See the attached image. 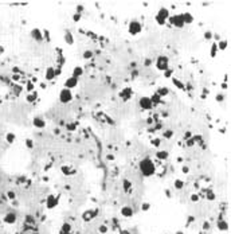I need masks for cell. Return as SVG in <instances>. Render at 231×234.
<instances>
[{
	"mask_svg": "<svg viewBox=\"0 0 231 234\" xmlns=\"http://www.w3.org/2000/svg\"><path fill=\"white\" fill-rule=\"evenodd\" d=\"M149 98H150V101H152L153 106H155V105H157V104H159V102H160V101H161V97L159 96L157 93H155V94H153L152 97H149Z\"/></svg>",
	"mask_w": 231,
	"mask_h": 234,
	"instance_id": "22",
	"label": "cell"
},
{
	"mask_svg": "<svg viewBox=\"0 0 231 234\" xmlns=\"http://www.w3.org/2000/svg\"><path fill=\"white\" fill-rule=\"evenodd\" d=\"M152 144H155L156 147H159V145H160V140H159V139H156V140H153V141H152Z\"/></svg>",
	"mask_w": 231,
	"mask_h": 234,
	"instance_id": "42",
	"label": "cell"
},
{
	"mask_svg": "<svg viewBox=\"0 0 231 234\" xmlns=\"http://www.w3.org/2000/svg\"><path fill=\"white\" fill-rule=\"evenodd\" d=\"M219 50H218V46H216V42H214L212 43V46H211V57L212 58H215L216 57V53H218Z\"/></svg>",
	"mask_w": 231,
	"mask_h": 234,
	"instance_id": "24",
	"label": "cell"
},
{
	"mask_svg": "<svg viewBox=\"0 0 231 234\" xmlns=\"http://www.w3.org/2000/svg\"><path fill=\"white\" fill-rule=\"evenodd\" d=\"M15 221H16V214H15V213H8V214L4 217V222L8 223V225L15 223Z\"/></svg>",
	"mask_w": 231,
	"mask_h": 234,
	"instance_id": "13",
	"label": "cell"
},
{
	"mask_svg": "<svg viewBox=\"0 0 231 234\" xmlns=\"http://www.w3.org/2000/svg\"><path fill=\"white\" fill-rule=\"evenodd\" d=\"M138 105L141 109H144V110H148V109L153 108V104H152V101H150L149 97H141L138 101Z\"/></svg>",
	"mask_w": 231,
	"mask_h": 234,
	"instance_id": "7",
	"label": "cell"
},
{
	"mask_svg": "<svg viewBox=\"0 0 231 234\" xmlns=\"http://www.w3.org/2000/svg\"><path fill=\"white\" fill-rule=\"evenodd\" d=\"M65 39H66V42H67L69 44H73V43H74V39H73V35H71V34L69 32V31H67V32L65 34Z\"/></svg>",
	"mask_w": 231,
	"mask_h": 234,
	"instance_id": "25",
	"label": "cell"
},
{
	"mask_svg": "<svg viewBox=\"0 0 231 234\" xmlns=\"http://www.w3.org/2000/svg\"><path fill=\"white\" fill-rule=\"evenodd\" d=\"M36 97H38V93L36 92H31L26 96V101L27 102H34V101L36 100Z\"/></svg>",
	"mask_w": 231,
	"mask_h": 234,
	"instance_id": "18",
	"label": "cell"
},
{
	"mask_svg": "<svg viewBox=\"0 0 231 234\" xmlns=\"http://www.w3.org/2000/svg\"><path fill=\"white\" fill-rule=\"evenodd\" d=\"M168 19H169V11H168V10H167V8H160V10H159V12L156 14V22H157V24L163 26Z\"/></svg>",
	"mask_w": 231,
	"mask_h": 234,
	"instance_id": "3",
	"label": "cell"
},
{
	"mask_svg": "<svg viewBox=\"0 0 231 234\" xmlns=\"http://www.w3.org/2000/svg\"><path fill=\"white\" fill-rule=\"evenodd\" d=\"M69 170H70V168L65 166V167H62V172H63V174H65V175H70V174H73V172H70V171H69Z\"/></svg>",
	"mask_w": 231,
	"mask_h": 234,
	"instance_id": "35",
	"label": "cell"
},
{
	"mask_svg": "<svg viewBox=\"0 0 231 234\" xmlns=\"http://www.w3.org/2000/svg\"><path fill=\"white\" fill-rule=\"evenodd\" d=\"M138 167H140L141 174L144 175V176H147V178H148V176H152V175L155 174V164H153V161L150 160L149 158L142 159V160L140 161Z\"/></svg>",
	"mask_w": 231,
	"mask_h": 234,
	"instance_id": "1",
	"label": "cell"
},
{
	"mask_svg": "<svg viewBox=\"0 0 231 234\" xmlns=\"http://www.w3.org/2000/svg\"><path fill=\"white\" fill-rule=\"evenodd\" d=\"M73 100V93H71V90L69 89H62L61 93H59V101L62 104H69L70 101Z\"/></svg>",
	"mask_w": 231,
	"mask_h": 234,
	"instance_id": "4",
	"label": "cell"
},
{
	"mask_svg": "<svg viewBox=\"0 0 231 234\" xmlns=\"http://www.w3.org/2000/svg\"><path fill=\"white\" fill-rule=\"evenodd\" d=\"M100 231H101V233H105V231H106V226H101Z\"/></svg>",
	"mask_w": 231,
	"mask_h": 234,
	"instance_id": "44",
	"label": "cell"
},
{
	"mask_svg": "<svg viewBox=\"0 0 231 234\" xmlns=\"http://www.w3.org/2000/svg\"><path fill=\"white\" fill-rule=\"evenodd\" d=\"M70 231H71V226H70L69 223H65V225H63V233H67V234H69Z\"/></svg>",
	"mask_w": 231,
	"mask_h": 234,
	"instance_id": "32",
	"label": "cell"
},
{
	"mask_svg": "<svg viewBox=\"0 0 231 234\" xmlns=\"http://www.w3.org/2000/svg\"><path fill=\"white\" fill-rule=\"evenodd\" d=\"M172 135H173L172 131H167V132H164V137H165V139H171Z\"/></svg>",
	"mask_w": 231,
	"mask_h": 234,
	"instance_id": "34",
	"label": "cell"
},
{
	"mask_svg": "<svg viewBox=\"0 0 231 234\" xmlns=\"http://www.w3.org/2000/svg\"><path fill=\"white\" fill-rule=\"evenodd\" d=\"M218 228H219L220 230H227V229H228V225H227L226 222H219V223H218Z\"/></svg>",
	"mask_w": 231,
	"mask_h": 234,
	"instance_id": "30",
	"label": "cell"
},
{
	"mask_svg": "<svg viewBox=\"0 0 231 234\" xmlns=\"http://www.w3.org/2000/svg\"><path fill=\"white\" fill-rule=\"evenodd\" d=\"M164 73H165V77H167V78H169V77L172 75V70H171V69H168V70H165Z\"/></svg>",
	"mask_w": 231,
	"mask_h": 234,
	"instance_id": "38",
	"label": "cell"
},
{
	"mask_svg": "<svg viewBox=\"0 0 231 234\" xmlns=\"http://www.w3.org/2000/svg\"><path fill=\"white\" fill-rule=\"evenodd\" d=\"M73 19H74V22H78L79 19H81V14H74V16H73Z\"/></svg>",
	"mask_w": 231,
	"mask_h": 234,
	"instance_id": "37",
	"label": "cell"
},
{
	"mask_svg": "<svg viewBox=\"0 0 231 234\" xmlns=\"http://www.w3.org/2000/svg\"><path fill=\"white\" fill-rule=\"evenodd\" d=\"M26 144H27V147H28V148H32V140H30V139H28L27 141H26Z\"/></svg>",
	"mask_w": 231,
	"mask_h": 234,
	"instance_id": "41",
	"label": "cell"
},
{
	"mask_svg": "<svg viewBox=\"0 0 231 234\" xmlns=\"http://www.w3.org/2000/svg\"><path fill=\"white\" fill-rule=\"evenodd\" d=\"M172 81H173V83L176 85V86H177L179 89H184V86H183V82H181V81H179L177 78H172Z\"/></svg>",
	"mask_w": 231,
	"mask_h": 234,
	"instance_id": "27",
	"label": "cell"
},
{
	"mask_svg": "<svg viewBox=\"0 0 231 234\" xmlns=\"http://www.w3.org/2000/svg\"><path fill=\"white\" fill-rule=\"evenodd\" d=\"M54 77H55V69L54 67H49L46 70V80L51 81V80H54Z\"/></svg>",
	"mask_w": 231,
	"mask_h": 234,
	"instance_id": "15",
	"label": "cell"
},
{
	"mask_svg": "<svg viewBox=\"0 0 231 234\" xmlns=\"http://www.w3.org/2000/svg\"><path fill=\"white\" fill-rule=\"evenodd\" d=\"M91 57H93V51L87 50V51H85V53H83V58H85V59H90Z\"/></svg>",
	"mask_w": 231,
	"mask_h": 234,
	"instance_id": "31",
	"label": "cell"
},
{
	"mask_svg": "<svg viewBox=\"0 0 231 234\" xmlns=\"http://www.w3.org/2000/svg\"><path fill=\"white\" fill-rule=\"evenodd\" d=\"M77 85H78V78H75V77H73V75L69 77L67 80L65 81V88L69 89V90H71L73 88H75Z\"/></svg>",
	"mask_w": 231,
	"mask_h": 234,
	"instance_id": "8",
	"label": "cell"
},
{
	"mask_svg": "<svg viewBox=\"0 0 231 234\" xmlns=\"http://www.w3.org/2000/svg\"><path fill=\"white\" fill-rule=\"evenodd\" d=\"M216 46H218V50H226L227 46H228V42L227 41H220V42H216Z\"/></svg>",
	"mask_w": 231,
	"mask_h": 234,
	"instance_id": "21",
	"label": "cell"
},
{
	"mask_svg": "<svg viewBox=\"0 0 231 234\" xmlns=\"http://www.w3.org/2000/svg\"><path fill=\"white\" fill-rule=\"evenodd\" d=\"M183 186H184V183H183V180H176L175 182V188H177V190H181L183 188Z\"/></svg>",
	"mask_w": 231,
	"mask_h": 234,
	"instance_id": "29",
	"label": "cell"
},
{
	"mask_svg": "<svg viewBox=\"0 0 231 234\" xmlns=\"http://www.w3.org/2000/svg\"><path fill=\"white\" fill-rule=\"evenodd\" d=\"M180 15H181V19L184 22V24H189V23L194 22V16L189 12H184V14H180Z\"/></svg>",
	"mask_w": 231,
	"mask_h": 234,
	"instance_id": "14",
	"label": "cell"
},
{
	"mask_svg": "<svg viewBox=\"0 0 231 234\" xmlns=\"http://www.w3.org/2000/svg\"><path fill=\"white\" fill-rule=\"evenodd\" d=\"M197 199H199V197H197L196 194H194L192 197H191V200H192V202H197Z\"/></svg>",
	"mask_w": 231,
	"mask_h": 234,
	"instance_id": "40",
	"label": "cell"
},
{
	"mask_svg": "<svg viewBox=\"0 0 231 234\" xmlns=\"http://www.w3.org/2000/svg\"><path fill=\"white\" fill-rule=\"evenodd\" d=\"M211 36H212L211 32H206V34H204V38H206V39H211Z\"/></svg>",
	"mask_w": 231,
	"mask_h": 234,
	"instance_id": "43",
	"label": "cell"
},
{
	"mask_svg": "<svg viewBox=\"0 0 231 234\" xmlns=\"http://www.w3.org/2000/svg\"><path fill=\"white\" fill-rule=\"evenodd\" d=\"M156 158L160 159V160H165L167 158H168V152L164 151V150H159V151L156 152Z\"/></svg>",
	"mask_w": 231,
	"mask_h": 234,
	"instance_id": "16",
	"label": "cell"
},
{
	"mask_svg": "<svg viewBox=\"0 0 231 234\" xmlns=\"http://www.w3.org/2000/svg\"><path fill=\"white\" fill-rule=\"evenodd\" d=\"M129 34H132V35H137L140 31L142 30V26H141V23L138 22V20H132L130 23H129Z\"/></svg>",
	"mask_w": 231,
	"mask_h": 234,
	"instance_id": "5",
	"label": "cell"
},
{
	"mask_svg": "<svg viewBox=\"0 0 231 234\" xmlns=\"http://www.w3.org/2000/svg\"><path fill=\"white\" fill-rule=\"evenodd\" d=\"M156 69L160 72H165L169 69V59L167 55H160L156 59Z\"/></svg>",
	"mask_w": 231,
	"mask_h": 234,
	"instance_id": "2",
	"label": "cell"
},
{
	"mask_svg": "<svg viewBox=\"0 0 231 234\" xmlns=\"http://www.w3.org/2000/svg\"><path fill=\"white\" fill-rule=\"evenodd\" d=\"M15 139H16V136H15V133H12V132H8V133L5 135V140L8 144H14Z\"/></svg>",
	"mask_w": 231,
	"mask_h": 234,
	"instance_id": "20",
	"label": "cell"
},
{
	"mask_svg": "<svg viewBox=\"0 0 231 234\" xmlns=\"http://www.w3.org/2000/svg\"><path fill=\"white\" fill-rule=\"evenodd\" d=\"M32 124H34V127H35V128H39V129H42V128H44V127H46V121L42 119V117H34Z\"/></svg>",
	"mask_w": 231,
	"mask_h": 234,
	"instance_id": "11",
	"label": "cell"
},
{
	"mask_svg": "<svg viewBox=\"0 0 231 234\" xmlns=\"http://www.w3.org/2000/svg\"><path fill=\"white\" fill-rule=\"evenodd\" d=\"M31 36H32V39H35L36 42H42L43 39V32L39 28H34L32 31H31Z\"/></svg>",
	"mask_w": 231,
	"mask_h": 234,
	"instance_id": "10",
	"label": "cell"
},
{
	"mask_svg": "<svg viewBox=\"0 0 231 234\" xmlns=\"http://www.w3.org/2000/svg\"><path fill=\"white\" fill-rule=\"evenodd\" d=\"M90 214H91V211H86V213H85V215H83V219H85V221L91 219V217H93V215H90Z\"/></svg>",
	"mask_w": 231,
	"mask_h": 234,
	"instance_id": "33",
	"label": "cell"
},
{
	"mask_svg": "<svg viewBox=\"0 0 231 234\" xmlns=\"http://www.w3.org/2000/svg\"><path fill=\"white\" fill-rule=\"evenodd\" d=\"M82 74H83V69H82V66H75L74 70H73V77L79 78Z\"/></svg>",
	"mask_w": 231,
	"mask_h": 234,
	"instance_id": "17",
	"label": "cell"
},
{
	"mask_svg": "<svg viewBox=\"0 0 231 234\" xmlns=\"http://www.w3.org/2000/svg\"><path fill=\"white\" fill-rule=\"evenodd\" d=\"M216 100H219V101H222V100H223V94H219V97H216Z\"/></svg>",
	"mask_w": 231,
	"mask_h": 234,
	"instance_id": "45",
	"label": "cell"
},
{
	"mask_svg": "<svg viewBox=\"0 0 231 234\" xmlns=\"http://www.w3.org/2000/svg\"><path fill=\"white\" fill-rule=\"evenodd\" d=\"M133 209L130 207V206H124L122 209H121V214H122V217H125V218H129V217H132L133 215Z\"/></svg>",
	"mask_w": 231,
	"mask_h": 234,
	"instance_id": "12",
	"label": "cell"
},
{
	"mask_svg": "<svg viewBox=\"0 0 231 234\" xmlns=\"http://www.w3.org/2000/svg\"><path fill=\"white\" fill-rule=\"evenodd\" d=\"M7 197H8V199L12 200V199H15V197H16V195H15L14 191H8V192H7Z\"/></svg>",
	"mask_w": 231,
	"mask_h": 234,
	"instance_id": "36",
	"label": "cell"
},
{
	"mask_svg": "<svg viewBox=\"0 0 231 234\" xmlns=\"http://www.w3.org/2000/svg\"><path fill=\"white\" fill-rule=\"evenodd\" d=\"M169 23L173 26V27H176V28H181V27H184V22H183V19H181V15H172V16H169Z\"/></svg>",
	"mask_w": 231,
	"mask_h": 234,
	"instance_id": "6",
	"label": "cell"
},
{
	"mask_svg": "<svg viewBox=\"0 0 231 234\" xmlns=\"http://www.w3.org/2000/svg\"><path fill=\"white\" fill-rule=\"evenodd\" d=\"M26 90H27L28 93L35 92V85H34L32 82H27V85H26Z\"/></svg>",
	"mask_w": 231,
	"mask_h": 234,
	"instance_id": "26",
	"label": "cell"
},
{
	"mask_svg": "<svg viewBox=\"0 0 231 234\" xmlns=\"http://www.w3.org/2000/svg\"><path fill=\"white\" fill-rule=\"evenodd\" d=\"M183 172H188V167H184V168H183Z\"/></svg>",
	"mask_w": 231,
	"mask_h": 234,
	"instance_id": "46",
	"label": "cell"
},
{
	"mask_svg": "<svg viewBox=\"0 0 231 234\" xmlns=\"http://www.w3.org/2000/svg\"><path fill=\"white\" fill-rule=\"evenodd\" d=\"M130 188H132V184H130V182H129V180H126V179H125V180H124V190H125V191H129Z\"/></svg>",
	"mask_w": 231,
	"mask_h": 234,
	"instance_id": "28",
	"label": "cell"
},
{
	"mask_svg": "<svg viewBox=\"0 0 231 234\" xmlns=\"http://www.w3.org/2000/svg\"><path fill=\"white\" fill-rule=\"evenodd\" d=\"M130 94H132V89H130V88H126V89H124V90L120 93V96H121L124 100H128Z\"/></svg>",
	"mask_w": 231,
	"mask_h": 234,
	"instance_id": "19",
	"label": "cell"
},
{
	"mask_svg": "<svg viewBox=\"0 0 231 234\" xmlns=\"http://www.w3.org/2000/svg\"><path fill=\"white\" fill-rule=\"evenodd\" d=\"M168 93H169L168 88H164V86H163V88H160V89L157 90V94L160 96V97H164V96H167V94H168Z\"/></svg>",
	"mask_w": 231,
	"mask_h": 234,
	"instance_id": "23",
	"label": "cell"
},
{
	"mask_svg": "<svg viewBox=\"0 0 231 234\" xmlns=\"http://www.w3.org/2000/svg\"><path fill=\"white\" fill-rule=\"evenodd\" d=\"M149 209V203H144L141 206V210H144V211H147V210Z\"/></svg>",
	"mask_w": 231,
	"mask_h": 234,
	"instance_id": "39",
	"label": "cell"
},
{
	"mask_svg": "<svg viewBox=\"0 0 231 234\" xmlns=\"http://www.w3.org/2000/svg\"><path fill=\"white\" fill-rule=\"evenodd\" d=\"M57 205H58V198L57 197H54V195L47 197V199H46V207L47 209H54Z\"/></svg>",
	"mask_w": 231,
	"mask_h": 234,
	"instance_id": "9",
	"label": "cell"
}]
</instances>
